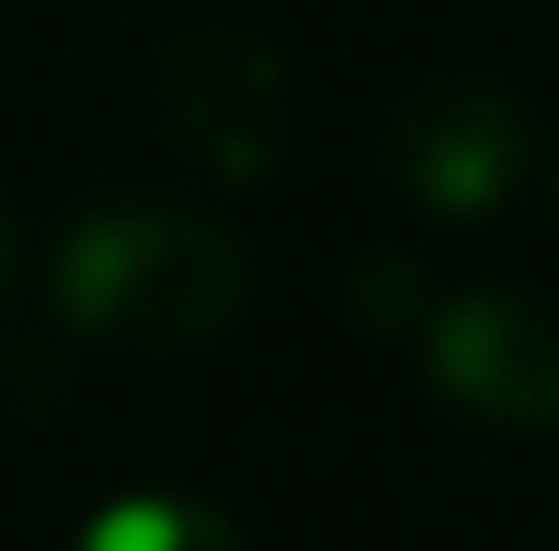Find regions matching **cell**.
<instances>
[{"instance_id": "6da1fadb", "label": "cell", "mask_w": 559, "mask_h": 551, "mask_svg": "<svg viewBox=\"0 0 559 551\" xmlns=\"http://www.w3.org/2000/svg\"><path fill=\"white\" fill-rule=\"evenodd\" d=\"M252 300V252L170 195L98 203L49 252V309L98 349H195Z\"/></svg>"}, {"instance_id": "7a4b0ae2", "label": "cell", "mask_w": 559, "mask_h": 551, "mask_svg": "<svg viewBox=\"0 0 559 551\" xmlns=\"http://www.w3.org/2000/svg\"><path fill=\"white\" fill-rule=\"evenodd\" d=\"M421 373L487 430H559V300L535 284H471L430 309Z\"/></svg>"}, {"instance_id": "3957f363", "label": "cell", "mask_w": 559, "mask_h": 551, "mask_svg": "<svg viewBox=\"0 0 559 551\" xmlns=\"http://www.w3.org/2000/svg\"><path fill=\"white\" fill-rule=\"evenodd\" d=\"M535 163L519 98L487 82H438L390 122V179L430 219H487L519 195Z\"/></svg>"}, {"instance_id": "277c9868", "label": "cell", "mask_w": 559, "mask_h": 551, "mask_svg": "<svg viewBox=\"0 0 559 551\" xmlns=\"http://www.w3.org/2000/svg\"><path fill=\"white\" fill-rule=\"evenodd\" d=\"M163 113L219 187H260L284 163V57L260 33H187L170 49Z\"/></svg>"}, {"instance_id": "5b68a950", "label": "cell", "mask_w": 559, "mask_h": 551, "mask_svg": "<svg viewBox=\"0 0 559 551\" xmlns=\"http://www.w3.org/2000/svg\"><path fill=\"white\" fill-rule=\"evenodd\" d=\"M82 543L90 551H227L236 543V519H219L211 503L195 495H122V503H106L98 519L82 527Z\"/></svg>"}, {"instance_id": "8992f818", "label": "cell", "mask_w": 559, "mask_h": 551, "mask_svg": "<svg viewBox=\"0 0 559 551\" xmlns=\"http://www.w3.org/2000/svg\"><path fill=\"white\" fill-rule=\"evenodd\" d=\"M430 309H438V284L421 260L406 252H373V260H357V276H349V316L365 333H381V340H414L421 325H430Z\"/></svg>"}, {"instance_id": "52a82bcc", "label": "cell", "mask_w": 559, "mask_h": 551, "mask_svg": "<svg viewBox=\"0 0 559 551\" xmlns=\"http://www.w3.org/2000/svg\"><path fill=\"white\" fill-rule=\"evenodd\" d=\"M16 268H25V252H16V219L0 212V300L16 292Z\"/></svg>"}, {"instance_id": "ba28073f", "label": "cell", "mask_w": 559, "mask_h": 551, "mask_svg": "<svg viewBox=\"0 0 559 551\" xmlns=\"http://www.w3.org/2000/svg\"><path fill=\"white\" fill-rule=\"evenodd\" d=\"M551 203H559V146H551Z\"/></svg>"}]
</instances>
